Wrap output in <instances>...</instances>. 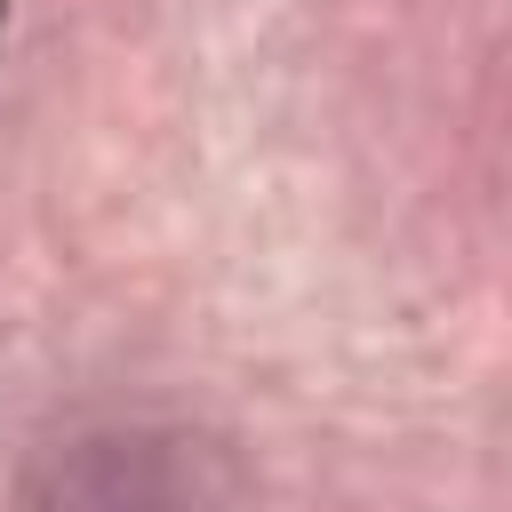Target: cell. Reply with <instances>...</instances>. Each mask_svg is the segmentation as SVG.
Instances as JSON below:
<instances>
[]
</instances>
